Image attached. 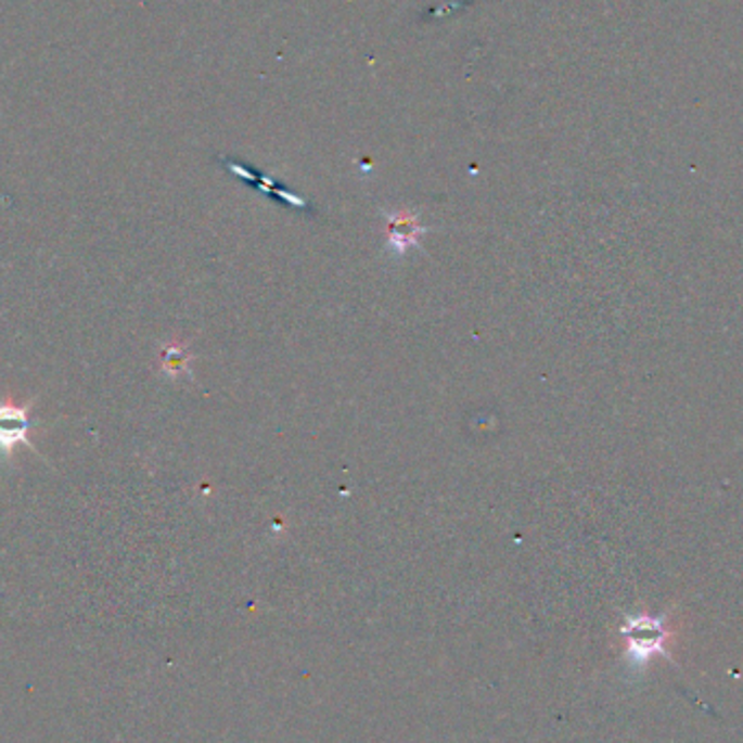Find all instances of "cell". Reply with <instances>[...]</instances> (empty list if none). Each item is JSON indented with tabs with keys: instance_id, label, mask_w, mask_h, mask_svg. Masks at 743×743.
I'll list each match as a JSON object with an SVG mask.
<instances>
[{
	"instance_id": "1",
	"label": "cell",
	"mask_w": 743,
	"mask_h": 743,
	"mask_svg": "<svg viewBox=\"0 0 743 743\" xmlns=\"http://www.w3.org/2000/svg\"><path fill=\"white\" fill-rule=\"evenodd\" d=\"M29 431V409L16 405H0V452L12 457L18 444H27L31 450L34 444L27 439Z\"/></svg>"
},
{
	"instance_id": "2",
	"label": "cell",
	"mask_w": 743,
	"mask_h": 743,
	"mask_svg": "<svg viewBox=\"0 0 743 743\" xmlns=\"http://www.w3.org/2000/svg\"><path fill=\"white\" fill-rule=\"evenodd\" d=\"M426 233L420 218L409 212H392L387 216V246L396 255H405L409 248L420 246V238Z\"/></svg>"
},
{
	"instance_id": "3",
	"label": "cell",
	"mask_w": 743,
	"mask_h": 743,
	"mask_svg": "<svg viewBox=\"0 0 743 743\" xmlns=\"http://www.w3.org/2000/svg\"><path fill=\"white\" fill-rule=\"evenodd\" d=\"M190 355L185 353V348L183 346H179V344H172V346H168L166 350H164V368H166V372L168 374H172V376H179V374H188V363H190Z\"/></svg>"
}]
</instances>
